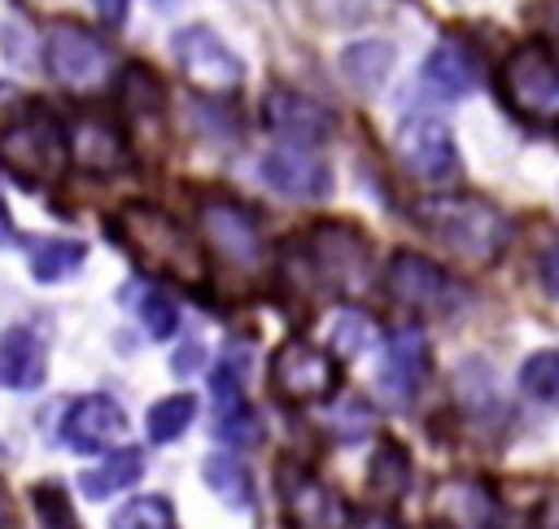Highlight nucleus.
<instances>
[{"label":"nucleus","instance_id":"obj_30","mask_svg":"<svg viewBox=\"0 0 559 529\" xmlns=\"http://www.w3.org/2000/svg\"><path fill=\"white\" fill-rule=\"evenodd\" d=\"M109 525L114 529H175V512L162 494H140V498L122 503Z\"/></svg>","mask_w":559,"mask_h":529},{"label":"nucleus","instance_id":"obj_6","mask_svg":"<svg viewBox=\"0 0 559 529\" xmlns=\"http://www.w3.org/2000/svg\"><path fill=\"white\" fill-rule=\"evenodd\" d=\"M170 48H175V61H179L183 79H188L201 96H227V92H236L240 79H245V61H240V57L231 52V44H227L214 26H205V22H192V26L175 31Z\"/></svg>","mask_w":559,"mask_h":529},{"label":"nucleus","instance_id":"obj_28","mask_svg":"<svg viewBox=\"0 0 559 529\" xmlns=\"http://www.w3.org/2000/svg\"><path fill=\"white\" fill-rule=\"evenodd\" d=\"M197 420V398L192 393H170V398H157L148 407V437L157 446L175 442L179 433H188V424Z\"/></svg>","mask_w":559,"mask_h":529},{"label":"nucleus","instance_id":"obj_31","mask_svg":"<svg viewBox=\"0 0 559 529\" xmlns=\"http://www.w3.org/2000/svg\"><path fill=\"white\" fill-rule=\"evenodd\" d=\"M140 324H144L148 337L166 341V337H175V328H179V310H175V302H170L166 293L153 289V293L140 297Z\"/></svg>","mask_w":559,"mask_h":529},{"label":"nucleus","instance_id":"obj_17","mask_svg":"<svg viewBox=\"0 0 559 529\" xmlns=\"http://www.w3.org/2000/svg\"><path fill=\"white\" fill-rule=\"evenodd\" d=\"M485 70H480V57L459 39V35H441L428 57H424V83L432 96L441 101H463L480 87Z\"/></svg>","mask_w":559,"mask_h":529},{"label":"nucleus","instance_id":"obj_5","mask_svg":"<svg viewBox=\"0 0 559 529\" xmlns=\"http://www.w3.org/2000/svg\"><path fill=\"white\" fill-rule=\"evenodd\" d=\"M44 66L66 92H96L114 74V52L92 26L57 17L44 31Z\"/></svg>","mask_w":559,"mask_h":529},{"label":"nucleus","instance_id":"obj_29","mask_svg":"<svg viewBox=\"0 0 559 529\" xmlns=\"http://www.w3.org/2000/svg\"><path fill=\"white\" fill-rule=\"evenodd\" d=\"M520 389L533 402L559 407V350H537L520 363Z\"/></svg>","mask_w":559,"mask_h":529},{"label":"nucleus","instance_id":"obj_19","mask_svg":"<svg viewBox=\"0 0 559 529\" xmlns=\"http://www.w3.org/2000/svg\"><path fill=\"white\" fill-rule=\"evenodd\" d=\"M70 136V162H79L92 175H114L127 166V136L105 118H79L66 127Z\"/></svg>","mask_w":559,"mask_h":529},{"label":"nucleus","instance_id":"obj_9","mask_svg":"<svg viewBox=\"0 0 559 529\" xmlns=\"http://www.w3.org/2000/svg\"><path fill=\"white\" fill-rule=\"evenodd\" d=\"M306 254H310L314 275L328 280L332 289H358L371 267V240L345 219L314 223L306 236Z\"/></svg>","mask_w":559,"mask_h":529},{"label":"nucleus","instance_id":"obj_10","mask_svg":"<svg viewBox=\"0 0 559 529\" xmlns=\"http://www.w3.org/2000/svg\"><path fill=\"white\" fill-rule=\"evenodd\" d=\"M397 157L424 184H441L459 171V149H454L450 127L424 109H415L397 122Z\"/></svg>","mask_w":559,"mask_h":529},{"label":"nucleus","instance_id":"obj_13","mask_svg":"<svg viewBox=\"0 0 559 529\" xmlns=\"http://www.w3.org/2000/svg\"><path fill=\"white\" fill-rule=\"evenodd\" d=\"M428 376V337L419 328H397L376 367V393L389 407H411Z\"/></svg>","mask_w":559,"mask_h":529},{"label":"nucleus","instance_id":"obj_23","mask_svg":"<svg viewBox=\"0 0 559 529\" xmlns=\"http://www.w3.org/2000/svg\"><path fill=\"white\" fill-rule=\"evenodd\" d=\"M406 485H411V455H406V446H397V442L384 437L376 446L371 463H367V490L380 503H397L406 494Z\"/></svg>","mask_w":559,"mask_h":529},{"label":"nucleus","instance_id":"obj_37","mask_svg":"<svg viewBox=\"0 0 559 529\" xmlns=\"http://www.w3.org/2000/svg\"><path fill=\"white\" fill-rule=\"evenodd\" d=\"M92 9L100 13L105 26H122L127 22V0H92Z\"/></svg>","mask_w":559,"mask_h":529},{"label":"nucleus","instance_id":"obj_35","mask_svg":"<svg viewBox=\"0 0 559 529\" xmlns=\"http://www.w3.org/2000/svg\"><path fill=\"white\" fill-rule=\"evenodd\" d=\"M537 275H542V289H546L550 297H559V240H555L550 249H542V258H537Z\"/></svg>","mask_w":559,"mask_h":529},{"label":"nucleus","instance_id":"obj_33","mask_svg":"<svg viewBox=\"0 0 559 529\" xmlns=\"http://www.w3.org/2000/svg\"><path fill=\"white\" fill-rule=\"evenodd\" d=\"M214 433H218L227 446H249V442L262 437V420H258L249 407H231V411H218Z\"/></svg>","mask_w":559,"mask_h":529},{"label":"nucleus","instance_id":"obj_14","mask_svg":"<svg viewBox=\"0 0 559 529\" xmlns=\"http://www.w3.org/2000/svg\"><path fill=\"white\" fill-rule=\"evenodd\" d=\"M280 498H284L293 529H345V520H349L341 494L297 463L280 468Z\"/></svg>","mask_w":559,"mask_h":529},{"label":"nucleus","instance_id":"obj_4","mask_svg":"<svg viewBox=\"0 0 559 529\" xmlns=\"http://www.w3.org/2000/svg\"><path fill=\"white\" fill-rule=\"evenodd\" d=\"M498 101L520 122H559V57L537 39L515 44L498 66Z\"/></svg>","mask_w":559,"mask_h":529},{"label":"nucleus","instance_id":"obj_18","mask_svg":"<svg viewBox=\"0 0 559 529\" xmlns=\"http://www.w3.org/2000/svg\"><path fill=\"white\" fill-rule=\"evenodd\" d=\"M437 529H502V512L476 481H445L432 494Z\"/></svg>","mask_w":559,"mask_h":529},{"label":"nucleus","instance_id":"obj_20","mask_svg":"<svg viewBox=\"0 0 559 529\" xmlns=\"http://www.w3.org/2000/svg\"><path fill=\"white\" fill-rule=\"evenodd\" d=\"M48 372V350L31 328H9L0 337V385L9 389H39Z\"/></svg>","mask_w":559,"mask_h":529},{"label":"nucleus","instance_id":"obj_26","mask_svg":"<svg viewBox=\"0 0 559 529\" xmlns=\"http://www.w3.org/2000/svg\"><path fill=\"white\" fill-rule=\"evenodd\" d=\"M87 258V245L83 240H70V236H52V240H31V275L39 284H57V280H70Z\"/></svg>","mask_w":559,"mask_h":529},{"label":"nucleus","instance_id":"obj_8","mask_svg":"<svg viewBox=\"0 0 559 529\" xmlns=\"http://www.w3.org/2000/svg\"><path fill=\"white\" fill-rule=\"evenodd\" d=\"M384 289H389L393 302H402L411 310H424V315H450L463 302V284L445 267H437L432 258L411 254V249H397L389 258Z\"/></svg>","mask_w":559,"mask_h":529},{"label":"nucleus","instance_id":"obj_24","mask_svg":"<svg viewBox=\"0 0 559 529\" xmlns=\"http://www.w3.org/2000/svg\"><path fill=\"white\" fill-rule=\"evenodd\" d=\"M118 87H122V109H127V118H135V122H153V118L162 114L166 92H162V79H157L153 66H144V61H127L122 74H118Z\"/></svg>","mask_w":559,"mask_h":529},{"label":"nucleus","instance_id":"obj_15","mask_svg":"<svg viewBox=\"0 0 559 529\" xmlns=\"http://www.w3.org/2000/svg\"><path fill=\"white\" fill-rule=\"evenodd\" d=\"M258 175H262L280 197H293V201H323V197L332 192V166H328L314 149L280 144V149H271V153L258 162Z\"/></svg>","mask_w":559,"mask_h":529},{"label":"nucleus","instance_id":"obj_1","mask_svg":"<svg viewBox=\"0 0 559 529\" xmlns=\"http://www.w3.org/2000/svg\"><path fill=\"white\" fill-rule=\"evenodd\" d=\"M0 166L31 188L57 184L70 166V136L39 101L0 83Z\"/></svg>","mask_w":559,"mask_h":529},{"label":"nucleus","instance_id":"obj_12","mask_svg":"<svg viewBox=\"0 0 559 529\" xmlns=\"http://www.w3.org/2000/svg\"><path fill=\"white\" fill-rule=\"evenodd\" d=\"M271 385L288 402H319L336 389V358L310 341H284L271 354Z\"/></svg>","mask_w":559,"mask_h":529},{"label":"nucleus","instance_id":"obj_2","mask_svg":"<svg viewBox=\"0 0 559 529\" xmlns=\"http://www.w3.org/2000/svg\"><path fill=\"white\" fill-rule=\"evenodd\" d=\"M114 240L153 275L175 280V284H201L205 280V254L197 236L166 210L148 201H122L109 219Z\"/></svg>","mask_w":559,"mask_h":529},{"label":"nucleus","instance_id":"obj_34","mask_svg":"<svg viewBox=\"0 0 559 529\" xmlns=\"http://www.w3.org/2000/svg\"><path fill=\"white\" fill-rule=\"evenodd\" d=\"M210 393L218 402V411H231V407H245V389H240V358H223V367L210 376Z\"/></svg>","mask_w":559,"mask_h":529},{"label":"nucleus","instance_id":"obj_32","mask_svg":"<svg viewBox=\"0 0 559 529\" xmlns=\"http://www.w3.org/2000/svg\"><path fill=\"white\" fill-rule=\"evenodd\" d=\"M35 512H39V520H44V529H74V512H70V498H66V490L57 485V481H44V485H35Z\"/></svg>","mask_w":559,"mask_h":529},{"label":"nucleus","instance_id":"obj_11","mask_svg":"<svg viewBox=\"0 0 559 529\" xmlns=\"http://www.w3.org/2000/svg\"><path fill=\"white\" fill-rule=\"evenodd\" d=\"M262 127L280 140V144H293V149H314L332 136L336 118L323 101L297 92V87H271L262 96Z\"/></svg>","mask_w":559,"mask_h":529},{"label":"nucleus","instance_id":"obj_7","mask_svg":"<svg viewBox=\"0 0 559 529\" xmlns=\"http://www.w3.org/2000/svg\"><path fill=\"white\" fill-rule=\"evenodd\" d=\"M197 227H201V240L223 262H231L240 271H253L262 262V227H258V214L249 205H240L236 197L205 192L197 201Z\"/></svg>","mask_w":559,"mask_h":529},{"label":"nucleus","instance_id":"obj_36","mask_svg":"<svg viewBox=\"0 0 559 529\" xmlns=\"http://www.w3.org/2000/svg\"><path fill=\"white\" fill-rule=\"evenodd\" d=\"M201 358H205V345H201V341H188V345L170 358V372H175V376H188V372L201 367Z\"/></svg>","mask_w":559,"mask_h":529},{"label":"nucleus","instance_id":"obj_22","mask_svg":"<svg viewBox=\"0 0 559 529\" xmlns=\"http://www.w3.org/2000/svg\"><path fill=\"white\" fill-rule=\"evenodd\" d=\"M140 477H144V455H140L135 446H122V450H114L105 463L83 468L79 485H83L87 498H109V494H118V490H131Z\"/></svg>","mask_w":559,"mask_h":529},{"label":"nucleus","instance_id":"obj_21","mask_svg":"<svg viewBox=\"0 0 559 529\" xmlns=\"http://www.w3.org/2000/svg\"><path fill=\"white\" fill-rule=\"evenodd\" d=\"M393 61H397V52H393L389 39H354V44L341 52V74H345V83H349L354 92L376 96V92L384 87L389 70H393Z\"/></svg>","mask_w":559,"mask_h":529},{"label":"nucleus","instance_id":"obj_38","mask_svg":"<svg viewBox=\"0 0 559 529\" xmlns=\"http://www.w3.org/2000/svg\"><path fill=\"white\" fill-rule=\"evenodd\" d=\"M9 245H17V227H13V214H9V205L0 197V249H9Z\"/></svg>","mask_w":559,"mask_h":529},{"label":"nucleus","instance_id":"obj_3","mask_svg":"<svg viewBox=\"0 0 559 529\" xmlns=\"http://www.w3.org/2000/svg\"><path fill=\"white\" fill-rule=\"evenodd\" d=\"M411 219L454 258L472 267H489L511 236L507 214L480 192H428L411 205Z\"/></svg>","mask_w":559,"mask_h":529},{"label":"nucleus","instance_id":"obj_25","mask_svg":"<svg viewBox=\"0 0 559 529\" xmlns=\"http://www.w3.org/2000/svg\"><path fill=\"white\" fill-rule=\"evenodd\" d=\"M201 481L214 490V498H223L236 512H245L253 503V477H249V468L236 455H223V450L205 455L201 459Z\"/></svg>","mask_w":559,"mask_h":529},{"label":"nucleus","instance_id":"obj_16","mask_svg":"<svg viewBox=\"0 0 559 529\" xmlns=\"http://www.w3.org/2000/svg\"><path fill=\"white\" fill-rule=\"evenodd\" d=\"M122 433H127V411L109 393H87V398L70 402V411L61 420V442L79 455H100V450L118 446Z\"/></svg>","mask_w":559,"mask_h":529},{"label":"nucleus","instance_id":"obj_27","mask_svg":"<svg viewBox=\"0 0 559 529\" xmlns=\"http://www.w3.org/2000/svg\"><path fill=\"white\" fill-rule=\"evenodd\" d=\"M376 341H380L376 319L362 315V310H354V306H345V310H336V315L328 319V345H332L341 358H358V354H367Z\"/></svg>","mask_w":559,"mask_h":529}]
</instances>
